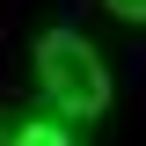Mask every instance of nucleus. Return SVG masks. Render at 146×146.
Returning <instances> with one entry per match:
<instances>
[{
  "label": "nucleus",
  "mask_w": 146,
  "mask_h": 146,
  "mask_svg": "<svg viewBox=\"0 0 146 146\" xmlns=\"http://www.w3.org/2000/svg\"><path fill=\"white\" fill-rule=\"evenodd\" d=\"M102 7H110L117 22H146V0H102Z\"/></svg>",
  "instance_id": "nucleus-3"
},
{
  "label": "nucleus",
  "mask_w": 146,
  "mask_h": 146,
  "mask_svg": "<svg viewBox=\"0 0 146 146\" xmlns=\"http://www.w3.org/2000/svg\"><path fill=\"white\" fill-rule=\"evenodd\" d=\"M73 131H80V124H73L66 110H58V117H29V124H15L7 139H15V146H66Z\"/></svg>",
  "instance_id": "nucleus-2"
},
{
  "label": "nucleus",
  "mask_w": 146,
  "mask_h": 146,
  "mask_svg": "<svg viewBox=\"0 0 146 146\" xmlns=\"http://www.w3.org/2000/svg\"><path fill=\"white\" fill-rule=\"evenodd\" d=\"M36 80H44V102L66 110L73 124H88L110 110V73H102V51H95L80 29H44L36 36Z\"/></svg>",
  "instance_id": "nucleus-1"
}]
</instances>
